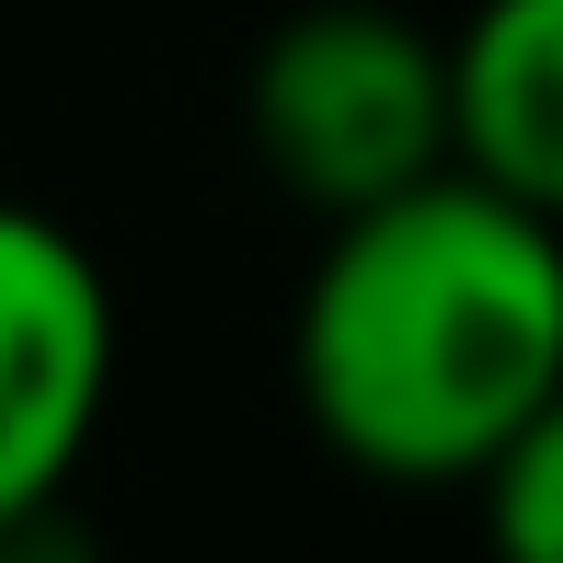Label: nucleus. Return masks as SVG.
Instances as JSON below:
<instances>
[{"label": "nucleus", "instance_id": "f257e3e1", "mask_svg": "<svg viewBox=\"0 0 563 563\" xmlns=\"http://www.w3.org/2000/svg\"><path fill=\"white\" fill-rule=\"evenodd\" d=\"M288 379L345 472L402 495L483 483L563 391V219L460 162L322 219Z\"/></svg>", "mask_w": 563, "mask_h": 563}, {"label": "nucleus", "instance_id": "f03ea898", "mask_svg": "<svg viewBox=\"0 0 563 563\" xmlns=\"http://www.w3.org/2000/svg\"><path fill=\"white\" fill-rule=\"evenodd\" d=\"M242 126L276 196H299L311 219L402 196L449 173V35L391 0H311L253 46Z\"/></svg>", "mask_w": 563, "mask_h": 563}, {"label": "nucleus", "instance_id": "7ed1b4c3", "mask_svg": "<svg viewBox=\"0 0 563 563\" xmlns=\"http://www.w3.org/2000/svg\"><path fill=\"white\" fill-rule=\"evenodd\" d=\"M115 402V288L69 219L0 196V541H35Z\"/></svg>", "mask_w": 563, "mask_h": 563}, {"label": "nucleus", "instance_id": "20e7f679", "mask_svg": "<svg viewBox=\"0 0 563 563\" xmlns=\"http://www.w3.org/2000/svg\"><path fill=\"white\" fill-rule=\"evenodd\" d=\"M449 162L563 219V0H472L449 35Z\"/></svg>", "mask_w": 563, "mask_h": 563}, {"label": "nucleus", "instance_id": "39448f33", "mask_svg": "<svg viewBox=\"0 0 563 563\" xmlns=\"http://www.w3.org/2000/svg\"><path fill=\"white\" fill-rule=\"evenodd\" d=\"M472 495H483V529H495L518 563H563V391L483 460Z\"/></svg>", "mask_w": 563, "mask_h": 563}]
</instances>
